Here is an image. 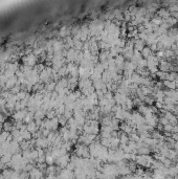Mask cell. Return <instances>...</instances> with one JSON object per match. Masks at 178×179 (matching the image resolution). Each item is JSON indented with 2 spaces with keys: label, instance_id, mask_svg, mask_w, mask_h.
Wrapping results in <instances>:
<instances>
[{
  "label": "cell",
  "instance_id": "cell-1",
  "mask_svg": "<svg viewBox=\"0 0 178 179\" xmlns=\"http://www.w3.org/2000/svg\"><path fill=\"white\" fill-rule=\"evenodd\" d=\"M30 179H41L42 178V171H41L40 169L34 168V169L30 172Z\"/></svg>",
  "mask_w": 178,
  "mask_h": 179
}]
</instances>
